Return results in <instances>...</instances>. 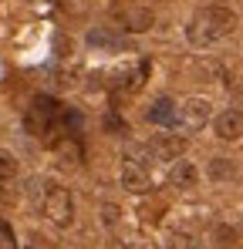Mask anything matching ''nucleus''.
Wrapping results in <instances>:
<instances>
[{"label":"nucleus","mask_w":243,"mask_h":249,"mask_svg":"<svg viewBox=\"0 0 243 249\" xmlns=\"http://www.w3.org/2000/svg\"><path fill=\"white\" fill-rule=\"evenodd\" d=\"M233 27H237V14L223 3H209L186 24V37L193 47H213L226 34H233Z\"/></svg>","instance_id":"nucleus-1"},{"label":"nucleus","mask_w":243,"mask_h":249,"mask_svg":"<svg viewBox=\"0 0 243 249\" xmlns=\"http://www.w3.org/2000/svg\"><path fill=\"white\" fill-rule=\"evenodd\" d=\"M58 115H61L58 98H51V94H34V98H31V108H27V115H24V124H27V131H31L34 138H47V131H54Z\"/></svg>","instance_id":"nucleus-2"},{"label":"nucleus","mask_w":243,"mask_h":249,"mask_svg":"<svg viewBox=\"0 0 243 249\" xmlns=\"http://www.w3.org/2000/svg\"><path fill=\"white\" fill-rule=\"evenodd\" d=\"M40 212H44L47 222H54L61 229L71 226L75 222V199H71V192L64 185H47L40 192Z\"/></svg>","instance_id":"nucleus-3"},{"label":"nucleus","mask_w":243,"mask_h":249,"mask_svg":"<svg viewBox=\"0 0 243 249\" xmlns=\"http://www.w3.org/2000/svg\"><path fill=\"white\" fill-rule=\"evenodd\" d=\"M139 155H142V148H128V152H125V162H122V185H125L128 192L145 196V192H152V175H149L145 159H139Z\"/></svg>","instance_id":"nucleus-4"},{"label":"nucleus","mask_w":243,"mask_h":249,"mask_svg":"<svg viewBox=\"0 0 243 249\" xmlns=\"http://www.w3.org/2000/svg\"><path fill=\"white\" fill-rule=\"evenodd\" d=\"M145 152H149L152 159H159V162H176V159L186 152V138L176 135V131H159V135L149 138Z\"/></svg>","instance_id":"nucleus-5"},{"label":"nucleus","mask_w":243,"mask_h":249,"mask_svg":"<svg viewBox=\"0 0 243 249\" xmlns=\"http://www.w3.org/2000/svg\"><path fill=\"white\" fill-rule=\"evenodd\" d=\"M209 118H213V105L206 98H189V101H182V108L176 115V124L182 131H200Z\"/></svg>","instance_id":"nucleus-6"},{"label":"nucleus","mask_w":243,"mask_h":249,"mask_svg":"<svg viewBox=\"0 0 243 249\" xmlns=\"http://www.w3.org/2000/svg\"><path fill=\"white\" fill-rule=\"evenodd\" d=\"M84 44L95 47V51H112V54L132 51V37L122 34V31H112V27H91V31L84 34Z\"/></svg>","instance_id":"nucleus-7"},{"label":"nucleus","mask_w":243,"mask_h":249,"mask_svg":"<svg viewBox=\"0 0 243 249\" xmlns=\"http://www.w3.org/2000/svg\"><path fill=\"white\" fill-rule=\"evenodd\" d=\"M115 24L125 34H145V31H152L156 14L149 7H122V10H115Z\"/></svg>","instance_id":"nucleus-8"},{"label":"nucleus","mask_w":243,"mask_h":249,"mask_svg":"<svg viewBox=\"0 0 243 249\" xmlns=\"http://www.w3.org/2000/svg\"><path fill=\"white\" fill-rule=\"evenodd\" d=\"M213 135L220 142H237V138H243V111H237V108L220 111L213 118Z\"/></svg>","instance_id":"nucleus-9"},{"label":"nucleus","mask_w":243,"mask_h":249,"mask_svg":"<svg viewBox=\"0 0 243 249\" xmlns=\"http://www.w3.org/2000/svg\"><path fill=\"white\" fill-rule=\"evenodd\" d=\"M54 155L61 159L64 168H78L81 159H84V145L78 142V135H61V138L54 142Z\"/></svg>","instance_id":"nucleus-10"},{"label":"nucleus","mask_w":243,"mask_h":249,"mask_svg":"<svg viewBox=\"0 0 243 249\" xmlns=\"http://www.w3.org/2000/svg\"><path fill=\"white\" fill-rule=\"evenodd\" d=\"M145 78H149V61H139L135 68H125V71H119L115 78H112V88H119V91H139L142 84H145Z\"/></svg>","instance_id":"nucleus-11"},{"label":"nucleus","mask_w":243,"mask_h":249,"mask_svg":"<svg viewBox=\"0 0 243 249\" xmlns=\"http://www.w3.org/2000/svg\"><path fill=\"white\" fill-rule=\"evenodd\" d=\"M200 182V168L193 165V162H172V168H169V185L172 189H179V192H189L193 185Z\"/></svg>","instance_id":"nucleus-12"},{"label":"nucleus","mask_w":243,"mask_h":249,"mask_svg":"<svg viewBox=\"0 0 243 249\" xmlns=\"http://www.w3.org/2000/svg\"><path fill=\"white\" fill-rule=\"evenodd\" d=\"M176 115H179V108H176L172 98H156L145 118L152 124H159V128H172V124H176Z\"/></svg>","instance_id":"nucleus-13"},{"label":"nucleus","mask_w":243,"mask_h":249,"mask_svg":"<svg viewBox=\"0 0 243 249\" xmlns=\"http://www.w3.org/2000/svg\"><path fill=\"white\" fill-rule=\"evenodd\" d=\"M237 243H240V232L230 222H220L213 229V249H237Z\"/></svg>","instance_id":"nucleus-14"},{"label":"nucleus","mask_w":243,"mask_h":249,"mask_svg":"<svg viewBox=\"0 0 243 249\" xmlns=\"http://www.w3.org/2000/svg\"><path fill=\"white\" fill-rule=\"evenodd\" d=\"M206 172H209V178H213V182H226V178H233V175H237V165H233L230 159H213Z\"/></svg>","instance_id":"nucleus-15"},{"label":"nucleus","mask_w":243,"mask_h":249,"mask_svg":"<svg viewBox=\"0 0 243 249\" xmlns=\"http://www.w3.org/2000/svg\"><path fill=\"white\" fill-rule=\"evenodd\" d=\"M10 178H17V159L7 148H0V182H10Z\"/></svg>","instance_id":"nucleus-16"},{"label":"nucleus","mask_w":243,"mask_h":249,"mask_svg":"<svg viewBox=\"0 0 243 249\" xmlns=\"http://www.w3.org/2000/svg\"><path fill=\"white\" fill-rule=\"evenodd\" d=\"M101 128H105L108 135H125V122H122L119 111H108V115H105V122H101Z\"/></svg>","instance_id":"nucleus-17"},{"label":"nucleus","mask_w":243,"mask_h":249,"mask_svg":"<svg viewBox=\"0 0 243 249\" xmlns=\"http://www.w3.org/2000/svg\"><path fill=\"white\" fill-rule=\"evenodd\" d=\"M119 212L122 209L115 206V202H105V206H101V222H105V226H115V222H119Z\"/></svg>","instance_id":"nucleus-18"},{"label":"nucleus","mask_w":243,"mask_h":249,"mask_svg":"<svg viewBox=\"0 0 243 249\" xmlns=\"http://www.w3.org/2000/svg\"><path fill=\"white\" fill-rule=\"evenodd\" d=\"M169 249H193V246H189L186 236H172V239H169Z\"/></svg>","instance_id":"nucleus-19"}]
</instances>
